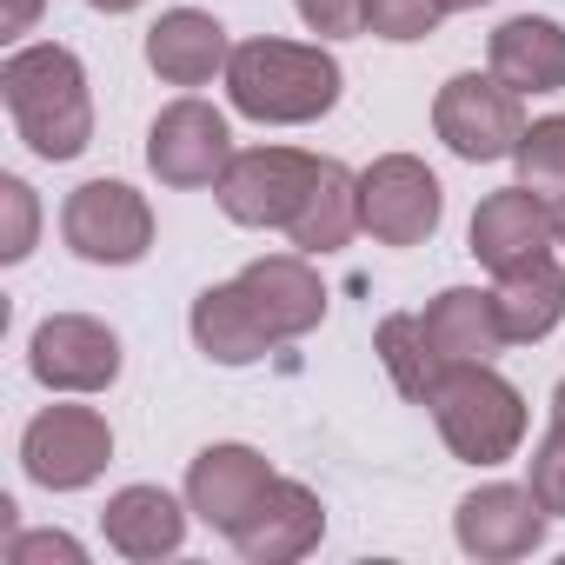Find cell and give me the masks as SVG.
I'll list each match as a JSON object with an SVG mask.
<instances>
[{
    "mask_svg": "<svg viewBox=\"0 0 565 565\" xmlns=\"http://www.w3.org/2000/svg\"><path fill=\"white\" fill-rule=\"evenodd\" d=\"M492 307H499V327H505L512 347H539L565 320V266L552 253L505 266L499 287H492Z\"/></svg>",
    "mask_w": 565,
    "mask_h": 565,
    "instance_id": "d6986e66",
    "label": "cell"
},
{
    "mask_svg": "<svg viewBox=\"0 0 565 565\" xmlns=\"http://www.w3.org/2000/svg\"><path fill=\"white\" fill-rule=\"evenodd\" d=\"M294 8H300L307 34H320V41H353V34H366V0H294Z\"/></svg>",
    "mask_w": 565,
    "mask_h": 565,
    "instance_id": "83f0119b",
    "label": "cell"
},
{
    "mask_svg": "<svg viewBox=\"0 0 565 565\" xmlns=\"http://www.w3.org/2000/svg\"><path fill=\"white\" fill-rule=\"evenodd\" d=\"M0 206H8V233H0V259H28L34 253V226H41V206H34V186L21 173H0Z\"/></svg>",
    "mask_w": 565,
    "mask_h": 565,
    "instance_id": "484cf974",
    "label": "cell"
},
{
    "mask_svg": "<svg viewBox=\"0 0 565 565\" xmlns=\"http://www.w3.org/2000/svg\"><path fill=\"white\" fill-rule=\"evenodd\" d=\"M446 213V186L419 153H380L360 173V233H373L380 246H426L439 233Z\"/></svg>",
    "mask_w": 565,
    "mask_h": 565,
    "instance_id": "ba28073f",
    "label": "cell"
},
{
    "mask_svg": "<svg viewBox=\"0 0 565 565\" xmlns=\"http://www.w3.org/2000/svg\"><path fill=\"white\" fill-rule=\"evenodd\" d=\"M472 259L479 266H492V273H505V266H519V259H539V253H552L558 246V206L552 200H539L532 186H499V193H486L479 200V213H472Z\"/></svg>",
    "mask_w": 565,
    "mask_h": 565,
    "instance_id": "9a60e30c",
    "label": "cell"
},
{
    "mask_svg": "<svg viewBox=\"0 0 565 565\" xmlns=\"http://www.w3.org/2000/svg\"><path fill=\"white\" fill-rule=\"evenodd\" d=\"M28 366L47 393H107L120 380V333L94 313H54L34 327Z\"/></svg>",
    "mask_w": 565,
    "mask_h": 565,
    "instance_id": "30bf717a",
    "label": "cell"
},
{
    "mask_svg": "<svg viewBox=\"0 0 565 565\" xmlns=\"http://www.w3.org/2000/svg\"><path fill=\"white\" fill-rule=\"evenodd\" d=\"M34 21H41V0H0V34L8 41H21Z\"/></svg>",
    "mask_w": 565,
    "mask_h": 565,
    "instance_id": "f546056e",
    "label": "cell"
},
{
    "mask_svg": "<svg viewBox=\"0 0 565 565\" xmlns=\"http://www.w3.org/2000/svg\"><path fill=\"white\" fill-rule=\"evenodd\" d=\"M193 347L213 360V366H253V360H266L273 353V333L259 327V313L246 307V294H239V279H226V287H206L200 300H193Z\"/></svg>",
    "mask_w": 565,
    "mask_h": 565,
    "instance_id": "44dd1931",
    "label": "cell"
},
{
    "mask_svg": "<svg viewBox=\"0 0 565 565\" xmlns=\"http://www.w3.org/2000/svg\"><path fill=\"white\" fill-rule=\"evenodd\" d=\"M552 419H565V380L552 386Z\"/></svg>",
    "mask_w": 565,
    "mask_h": 565,
    "instance_id": "1f68e13d",
    "label": "cell"
},
{
    "mask_svg": "<svg viewBox=\"0 0 565 565\" xmlns=\"http://www.w3.org/2000/svg\"><path fill=\"white\" fill-rule=\"evenodd\" d=\"M186 512L167 486H120L107 505H100V532L120 558L134 565H153V558H173L186 545Z\"/></svg>",
    "mask_w": 565,
    "mask_h": 565,
    "instance_id": "2e32d148",
    "label": "cell"
},
{
    "mask_svg": "<svg viewBox=\"0 0 565 565\" xmlns=\"http://www.w3.org/2000/svg\"><path fill=\"white\" fill-rule=\"evenodd\" d=\"M87 8H94V14H134L140 0H87Z\"/></svg>",
    "mask_w": 565,
    "mask_h": 565,
    "instance_id": "4dcf8cb0",
    "label": "cell"
},
{
    "mask_svg": "<svg viewBox=\"0 0 565 565\" xmlns=\"http://www.w3.org/2000/svg\"><path fill=\"white\" fill-rule=\"evenodd\" d=\"M233 160V134H226V114L206 107V100H173L153 114L147 127V167L160 186H220Z\"/></svg>",
    "mask_w": 565,
    "mask_h": 565,
    "instance_id": "9c48e42d",
    "label": "cell"
},
{
    "mask_svg": "<svg viewBox=\"0 0 565 565\" xmlns=\"http://www.w3.org/2000/svg\"><path fill=\"white\" fill-rule=\"evenodd\" d=\"M61 239L87 266H134L153 253V206L127 180H87L61 206Z\"/></svg>",
    "mask_w": 565,
    "mask_h": 565,
    "instance_id": "5b68a950",
    "label": "cell"
},
{
    "mask_svg": "<svg viewBox=\"0 0 565 565\" xmlns=\"http://www.w3.org/2000/svg\"><path fill=\"white\" fill-rule=\"evenodd\" d=\"M353 233H360V173L340 167V160H320V180H313V193L300 200L287 239H294L300 253H340Z\"/></svg>",
    "mask_w": 565,
    "mask_h": 565,
    "instance_id": "7402d4cb",
    "label": "cell"
},
{
    "mask_svg": "<svg viewBox=\"0 0 565 565\" xmlns=\"http://www.w3.org/2000/svg\"><path fill=\"white\" fill-rule=\"evenodd\" d=\"M426 406H433V426H439L446 452L466 459V466H505L525 446V419H532L525 413V393L492 360L446 366Z\"/></svg>",
    "mask_w": 565,
    "mask_h": 565,
    "instance_id": "3957f363",
    "label": "cell"
},
{
    "mask_svg": "<svg viewBox=\"0 0 565 565\" xmlns=\"http://www.w3.org/2000/svg\"><path fill=\"white\" fill-rule=\"evenodd\" d=\"M373 353H380L386 380L399 386V399H413V406H426V399H433V386H439L446 360H439V347H433V333H426V320H419V313H386V320L373 327Z\"/></svg>",
    "mask_w": 565,
    "mask_h": 565,
    "instance_id": "603a6c76",
    "label": "cell"
},
{
    "mask_svg": "<svg viewBox=\"0 0 565 565\" xmlns=\"http://www.w3.org/2000/svg\"><path fill=\"white\" fill-rule=\"evenodd\" d=\"M21 466L41 492H87L114 466V426L94 406H41L21 433Z\"/></svg>",
    "mask_w": 565,
    "mask_h": 565,
    "instance_id": "8992f818",
    "label": "cell"
},
{
    "mask_svg": "<svg viewBox=\"0 0 565 565\" xmlns=\"http://www.w3.org/2000/svg\"><path fill=\"white\" fill-rule=\"evenodd\" d=\"M446 14H452L446 0H366V34L393 41V47H413V41L439 34Z\"/></svg>",
    "mask_w": 565,
    "mask_h": 565,
    "instance_id": "d4e9b609",
    "label": "cell"
},
{
    "mask_svg": "<svg viewBox=\"0 0 565 565\" xmlns=\"http://www.w3.org/2000/svg\"><path fill=\"white\" fill-rule=\"evenodd\" d=\"M233 279H239L246 307L259 313V327L273 333V347L307 340L327 320V279L313 273V253H266V259L239 266Z\"/></svg>",
    "mask_w": 565,
    "mask_h": 565,
    "instance_id": "7c38bea8",
    "label": "cell"
},
{
    "mask_svg": "<svg viewBox=\"0 0 565 565\" xmlns=\"http://www.w3.org/2000/svg\"><path fill=\"white\" fill-rule=\"evenodd\" d=\"M220 81H226L233 114L259 127H313L340 107V87H347L340 61L320 41L307 47V41H273V34L239 41Z\"/></svg>",
    "mask_w": 565,
    "mask_h": 565,
    "instance_id": "6da1fadb",
    "label": "cell"
},
{
    "mask_svg": "<svg viewBox=\"0 0 565 565\" xmlns=\"http://www.w3.org/2000/svg\"><path fill=\"white\" fill-rule=\"evenodd\" d=\"M47 558L87 565V545L67 539V532H14V539H8V565H47Z\"/></svg>",
    "mask_w": 565,
    "mask_h": 565,
    "instance_id": "f1b7e54d",
    "label": "cell"
},
{
    "mask_svg": "<svg viewBox=\"0 0 565 565\" xmlns=\"http://www.w3.org/2000/svg\"><path fill=\"white\" fill-rule=\"evenodd\" d=\"M525 94H512L492 67L486 74H452L446 87H439V100H433V134L459 153V160H472V167H486V160H512V147H519V134H525V107H519Z\"/></svg>",
    "mask_w": 565,
    "mask_h": 565,
    "instance_id": "52a82bcc",
    "label": "cell"
},
{
    "mask_svg": "<svg viewBox=\"0 0 565 565\" xmlns=\"http://www.w3.org/2000/svg\"><path fill=\"white\" fill-rule=\"evenodd\" d=\"M446 8H452V14H459V8H492V0H446Z\"/></svg>",
    "mask_w": 565,
    "mask_h": 565,
    "instance_id": "d6a6232c",
    "label": "cell"
},
{
    "mask_svg": "<svg viewBox=\"0 0 565 565\" xmlns=\"http://www.w3.org/2000/svg\"><path fill=\"white\" fill-rule=\"evenodd\" d=\"M273 479H279V472L266 466V452L226 439V446H206V452L186 466V505H193L200 525H213V532L233 539V532L253 519V505L266 499Z\"/></svg>",
    "mask_w": 565,
    "mask_h": 565,
    "instance_id": "4fadbf2b",
    "label": "cell"
},
{
    "mask_svg": "<svg viewBox=\"0 0 565 565\" xmlns=\"http://www.w3.org/2000/svg\"><path fill=\"white\" fill-rule=\"evenodd\" d=\"M558 246H565V206H558Z\"/></svg>",
    "mask_w": 565,
    "mask_h": 565,
    "instance_id": "836d02e7",
    "label": "cell"
},
{
    "mask_svg": "<svg viewBox=\"0 0 565 565\" xmlns=\"http://www.w3.org/2000/svg\"><path fill=\"white\" fill-rule=\"evenodd\" d=\"M419 320H426V333H433L446 366H479V360H499L512 347L505 327H499L492 294H479V287H446Z\"/></svg>",
    "mask_w": 565,
    "mask_h": 565,
    "instance_id": "ffe728a7",
    "label": "cell"
},
{
    "mask_svg": "<svg viewBox=\"0 0 565 565\" xmlns=\"http://www.w3.org/2000/svg\"><path fill=\"white\" fill-rule=\"evenodd\" d=\"M233 61V41L213 14L200 8H167L153 28H147V67L167 81V87H206L213 74H226Z\"/></svg>",
    "mask_w": 565,
    "mask_h": 565,
    "instance_id": "e0dca14e",
    "label": "cell"
},
{
    "mask_svg": "<svg viewBox=\"0 0 565 565\" xmlns=\"http://www.w3.org/2000/svg\"><path fill=\"white\" fill-rule=\"evenodd\" d=\"M545 519H552V512L539 505L532 486H505V479H492V486H479V492L459 499V512H452V539H459L466 558L505 565V558H525V552L545 545Z\"/></svg>",
    "mask_w": 565,
    "mask_h": 565,
    "instance_id": "8fae6325",
    "label": "cell"
},
{
    "mask_svg": "<svg viewBox=\"0 0 565 565\" xmlns=\"http://www.w3.org/2000/svg\"><path fill=\"white\" fill-rule=\"evenodd\" d=\"M320 539H327V505H320V492L300 486V479H273L266 499L253 505V519L233 532V552H239L246 565H294V558H307Z\"/></svg>",
    "mask_w": 565,
    "mask_h": 565,
    "instance_id": "5bb4252c",
    "label": "cell"
},
{
    "mask_svg": "<svg viewBox=\"0 0 565 565\" xmlns=\"http://www.w3.org/2000/svg\"><path fill=\"white\" fill-rule=\"evenodd\" d=\"M525 486L539 492V505L552 519H565V419H552V433L532 446V479Z\"/></svg>",
    "mask_w": 565,
    "mask_h": 565,
    "instance_id": "4316f807",
    "label": "cell"
},
{
    "mask_svg": "<svg viewBox=\"0 0 565 565\" xmlns=\"http://www.w3.org/2000/svg\"><path fill=\"white\" fill-rule=\"evenodd\" d=\"M486 67L512 94H558L565 87V28L552 14H512L486 41Z\"/></svg>",
    "mask_w": 565,
    "mask_h": 565,
    "instance_id": "ac0fdd59",
    "label": "cell"
},
{
    "mask_svg": "<svg viewBox=\"0 0 565 565\" xmlns=\"http://www.w3.org/2000/svg\"><path fill=\"white\" fill-rule=\"evenodd\" d=\"M320 180V153H300V147H246L226 160L213 200L233 226H279L287 233L300 200L313 193Z\"/></svg>",
    "mask_w": 565,
    "mask_h": 565,
    "instance_id": "277c9868",
    "label": "cell"
},
{
    "mask_svg": "<svg viewBox=\"0 0 565 565\" xmlns=\"http://www.w3.org/2000/svg\"><path fill=\"white\" fill-rule=\"evenodd\" d=\"M0 100H8L14 134L41 153V160H81L94 147V94H87V67L74 47L41 41V47H14L0 61Z\"/></svg>",
    "mask_w": 565,
    "mask_h": 565,
    "instance_id": "7a4b0ae2",
    "label": "cell"
},
{
    "mask_svg": "<svg viewBox=\"0 0 565 565\" xmlns=\"http://www.w3.org/2000/svg\"><path fill=\"white\" fill-rule=\"evenodd\" d=\"M512 160H519V186H532L539 200L565 206V114H545V120H532V127L519 134Z\"/></svg>",
    "mask_w": 565,
    "mask_h": 565,
    "instance_id": "cb8c5ba5",
    "label": "cell"
}]
</instances>
